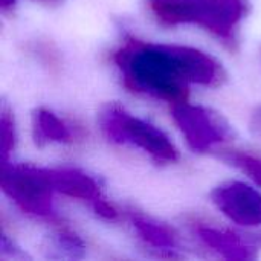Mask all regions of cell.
<instances>
[{
    "mask_svg": "<svg viewBox=\"0 0 261 261\" xmlns=\"http://www.w3.org/2000/svg\"><path fill=\"white\" fill-rule=\"evenodd\" d=\"M113 60L127 87L171 104L188 99L190 84L216 86L223 76L213 57L188 46L128 38Z\"/></svg>",
    "mask_w": 261,
    "mask_h": 261,
    "instance_id": "6da1fadb",
    "label": "cell"
},
{
    "mask_svg": "<svg viewBox=\"0 0 261 261\" xmlns=\"http://www.w3.org/2000/svg\"><path fill=\"white\" fill-rule=\"evenodd\" d=\"M150 9L164 24H197L231 41L245 15L246 3L245 0H150Z\"/></svg>",
    "mask_w": 261,
    "mask_h": 261,
    "instance_id": "7a4b0ae2",
    "label": "cell"
},
{
    "mask_svg": "<svg viewBox=\"0 0 261 261\" xmlns=\"http://www.w3.org/2000/svg\"><path fill=\"white\" fill-rule=\"evenodd\" d=\"M99 122L110 139L133 144L158 162H174L177 159L176 147L162 130L130 115L118 104L107 106L101 112Z\"/></svg>",
    "mask_w": 261,
    "mask_h": 261,
    "instance_id": "3957f363",
    "label": "cell"
},
{
    "mask_svg": "<svg viewBox=\"0 0 261 261\" xmlns=\"http://www.w3.org/2000/svg\"><path fill=\"white\" fill-rule=\"evenodd\" d=\"M2 188L8 197L29 214L49 216L52 213V193L55 190L46 168L3 164Z\"/></svg>",
    "mask_w": 261,
    "mask_h": 261,
    "instance_id": "277c9868",
    "label": "cell"
},
{
    "mask_svg": "<svg viewBox=\"0 0 261 261\" xmlns=\"http://www.w3.org/2000/svg\"><path fill=\"white\" fill-rule=\"evenodd\" d=\"M173 118L184 133L188 145L196 151H206L222 142L228 135V125L203 107L187 101L173 104Z\"/></svg>",
    "mask_w": 261,
    "mask_h": 261,
    "instance_id": "5b68a950",
    "label": "cell"
},
{
    "mask_svg": "<svg viewBox=\"0 0 261 261\" xmlns=\"http://www.w3.org/2000/svg\"><path fill=\"white\" fill-rule=\"evenodd\" d=\"M214 205L242 226L261 225V193L243 182H229L211 193Z\"/></svg>",
    "mask_w": 261,
    "mask_h": 261,
    "instance_id": "8992f818",
    "label": "cell"
},
{
    "mask_svg": "<svg viewBox=\"0 0 261 261\" xmlns=\"http://www.w3.org/2000/svg\"><path fill=\"white\" fill-rule=\"evenodd\" d=\"M49 179L55 191L80 200H87L92 205L102 199L98 184L87 174L72 168L47 170Z\"/></svg>",
    "mask_w": 261,
    "mask_h": 261,
    "instance_id": "52a82bcc",
    "label": "cell"
},
{
    "mask_svg": "<svg viewBox=\"0 0 261 261\" xmlns=\"http://www.w3.org/2000/svg\"><path fill=\"white\" fill-rule=\"evenodd\" d=\"M197 232H199L200 239L208 246L214 248L225 258H229V260H249V258L255 257L252 248L245 245L234 234L223 232V231H219V229H213V228H208V226L197 228Z\"/></svg>",
    "mask_w": 261,
    "mask_h": 261,
    "instance_id": "ba28073f",
    "label": "cell"
},
{
    "mask_svg": "<svg viewBox=\"0 0 261 261\" xmlns=\"http://www.w3.org/2000/svg\"><path fill=\"white\" fill-rule=\"evenodd\" d=\"M34 136L38 144L72 141V132L69 127L46 109H38L34 115Z\"/></svg>",
    "mask_w": 261,
    "mask_h": 261,
    "instance_id": "9c48e42d",
    "label": "cell"
},
{
    "mask_svg": "<svg viewBox=\"0 0 261 261\" xmlns=\"http://www.w3.org/2000/svg\"><path fill=\"white\" fill-rule=\"evenodd\" d=\"M132 222H133L138 234L150 245H153L156 248H167V249H171L176 246L174 234L170 229H167L165 226L150 222L147 219L138 217V216H133Z\"/></svg>",
    "mask_w": 261,
    "mask_h": 261,
    "instance_id": "30bf717a",
    "label": "cell"
},
{
    "mask_svg": "<svg viewBox=\"0 0 261 261\" xmlns=\"http://www.w3.org/2000/svg\"><path fill=\"white\" fill-rule=\"evenodd\" d=\"M222 159L229 162L261 187V158L240 150H225Z\"/></svg>",
    "mask_w": 261,
    "mask_h": 261,
    "instance_id": "8fae6325",
    "label": "cell"
},
{
    "mask_svg": "<svg viewBox=\"0 0 261 261\" xmlns=\"http://www.w3.org/2000/svg\"><path fill=\"white\" fill-rule=\"evenodd\" d=\"M14 141H15V133H14V124L9 116V113L3 112L2 115V159L3 164L6 162L9 153L14 148Z\"/></svg>",
    "mask_w": 261,
    "mask_h": 261,
    "instance_id": "7c38bea8",
    "label": "cell"
},
{
    "mask_svg": "<svg viewBox=\"0 0 261 261\" xmlns=\"http://www.w3.org/2000/svg\"><path fill=\"white\" fill-rule=\"evenodd\" d=\"M93 210L96 211V214H99V216H102L106 219H115L118 216V211L109 202H106L104 199L93 203Z\"/></svg>",
    "mask_w": 261,
    "mask_h": 261,
    "instance_id": "4fadbf2b",
    "label": "cell"
},
{
    "mask_svg": "<svg viewBox=\"0 0 261 261\" xmlns=\"http://www.w3.org/2000/svg\"><path fill=\"white\" fill-rule=\"evenodd\" d=\"M251 130L254 135L261 136V106L257 107L251 116Z\"/></svg>",
    "mask_w": 261,
    "mask_h": 261,
    "instance_id": "5bb4252c",
    "label": "cell"
},
{
    "mask_svg": "<svg viewBox=\"0 0 261 261\" xmlns=\"http://www.w3.org/2000/svg\"><path fill=\"white\" fill-rule=\"evenodd\" d=\"M12 3H14V0H2V8L6 9V8H9Z\"/></svg>",
    "mask_w": 261,
    "mask_h": 261,
    "instance_id": "9a60e30c",
    "label": "cell"
}]
</instances>
